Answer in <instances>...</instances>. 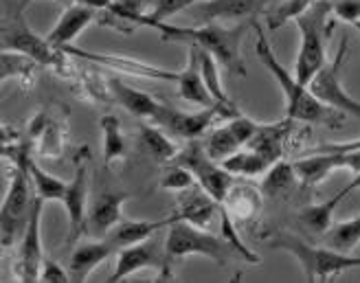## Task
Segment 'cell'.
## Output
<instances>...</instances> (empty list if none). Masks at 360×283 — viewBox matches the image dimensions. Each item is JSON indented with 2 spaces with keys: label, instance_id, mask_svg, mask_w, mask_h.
Masks as SVG:
<instances>
[{
  "label": "cell",
  "instance_id": "obj_1",
  "mask_svg": "<svg viewBox=\"0 0 360 283\" xmlns=\"http://www.w3.org/2000/svg\"><path fill=\"white\" fill-rule=\"evenodd\" d=\"M255 27V55L262 62V66L275 77L277 86L285 95V117L292 121H303V123H314V126H326V128H340L343 121V112H338L323 101H319L308 86H303L297 75H290L288 70L275 55L273 44H270L266 31L253 22Z\"/></svg>",
  "mask_w": 360,
  "mask_h": 283
},
{
  "label": "cell",
  "instance_id": "obj_2",
  "mask_svg": "<svg viewBox=\"0 0 360 283\" xmlns=\"http://www.w3.org/2000/svg\"><path fill=\"white\" fill-rule=\"evenodd\" d=\"M143 29H154L160 40L165 42H178L187 44L200 51H209L211 55L220 62V66L226 68L231 75H246L244 60L240 53V44L246 33L244 25L238 27H222V25H200V27H180L172 25L167 20H150L143 13L141 15Z\"/></svg>",
  "mask_w": 360,
  "mask_h": 283
},
{
  "label": "cell",
  "instance_id": "obj_3",
  "mask_svg": "<svg viewBox=\"0 0 360 283\" xmlns=\"http://www.w3.org/2000/svg\"><path fill=\"white\" fill-rule=\"evenodd\" d=\"M31 0H5L3 20H0V46L7 51H20L25 55L38 60L44 68L56 70L62 77H75V66L70 62V53L58 48L49 42V38L38 35L27 22V7Z\"/></svg>",
  "mask_w": 360,
  "mask_h": 283
},
{
  "label": "cell",
  "instance_id": "obj_4",
  "mask_svg": "<svg viewBox=\"0 0 360 283\" xmlns=\"http://www.w3.org/2000/svg\"><path fill=\"white\" fill-rule=\"evenodd\" d=\"M268 246L273 251H283L292 255L303 268L305 281H328L345 270L360 268V257L330 249V246H312L292 233H275L268 237Z\"/></svg>",
  "mask_w": 360,
  "mask_h": 283
},
{
  "label": "cell",
  "instance_id": "obj_5",
  "mask_svg": "<svg viewBox=\"0 0 360 283\" xmlns=\"http://www.w3.org/2000/svg\"><path fill=\"white\" fill-rule=\"evenodd\" d=\"M332 13H334L332 3H328V0H314L312 7L295 20L301 31V48L295 68H297V79L303 86H308L312 77L323 68V64L328 62L326 44L330 31L334 29Z\"/></svg>",
  "mask_w": 360,
  "mask_h": 283
},
{
  "label": "cell",
  "instance_id": "obj_6",
  "mask_svg": "<svg viewBox=\"0 0 360 283\" xmlns=\"http://www.w3.org/2000/svg\"><path fill=\"white\" fill-rule=\"evenodd\" d=\"M165 251L167 257L174 261L185 259L189 255H202L215 261L218 266H226L233 259H242L238 251L224 239L218 237L200 226H193L189 222H174L167 226V237H165Z\"/></svg>",
  "mask_w": 360,
  "mask_h": 283
},
{
  "label": "cell",
  "instance_id": "obj_7",
  "mask_svg": "<svg viewBox=\"0 0 360 283\" xmlns=\"http://www.w3.org/2000/svg\"><path fill=\"white\" fill-rule=\"evenodd\" d=\"M347 55H349V40H347V35H343L340 42H338L336 55L323 64V68L312 77L308 88L319 101L330 105V108L360 119V101L354 99L343 88V81H340Z\"/></svg>",
  "mask_w": 360,
  "mask_h": 283
},
{
  "label": "cell",
  "instance_id": "obj_8",
  "mask_svg": "<svg viewBox=\"0 0 360 283\" xmlns=\"http://www.w3.org/2000/svg\"><path fill=\"white\" fill-rule=\"evenodd\" d=\"M31 189L33 185L27 169L13 167L7 196L3 200V209H0V239H3L5 249H9L18 235L25 233L35 200V196L31 198Z\"/></svg>",
  "mask_w": 360,
  "mask_h": 283
},
{
  "label": "cell",
  "instance_id": "obj_9",
  "mask_svg": "<svg viewBox=\"0 0 360 283\" xmlns=\"http://www.w3.org/2000/svg\"><path fill=\"white\" fill-rule=\"evenodd\" d=\"M174 163L187 167L195 178V183L200 185L211 198H215L222 204L229 189L233 187V173L226 171L222 163L218 165V161H213L200 140L198 138L189 140L183 150H178V154L174 156Z\"/></svg>",
  "mask_w": 360,
  "mask_h": 283
},
{
  "label": "cell",
  "instance_id": "obj_10",
  "mask_svg": "<svg viewBox=\"0 0 360 283\" xmlns=\"http://www.w3.org/2000/svg\"><path fill=\"white\" fill-rule=\"evenodd\" d=\"M156 270L160 281L174 279V268H172V259L167 257L165 251V242L158 244L154 237L139 242L132 246H125V249H119L117 253V266L110 275V283L121 281L128 275H134L139 270Z\"/></svg>",
  "mask_w": 360,
  "mask_h": 283
},
{
  "label": "cell",
  "instance_id": "obj_11",
  "mask_svg": "<svg viewBox=\"0 0 360 283\" xmlns=\"http://www.w3.org/2000/svg\"><path fill=\"white\" fill-rule=\"evenodd\" d=\"M218 117L224 121L233 119V114L220 103L209 105V108H200L198 112H180V110H174L163 103V108L158 110V114L152 123L163 128L169 136L183 138V140H195L207 134L213 119H218Z\"/></svg>",
  "mask_w": 360,
  "mask_h": 283
},
{
  "label": "cell",
  "instance_id": "obj_12",
  "mask_svg": "<svg viewBox=\"0 0 360 283\" xmlns=\"http://www.w3.org/2000/svg\"><path fill=\"white\" fill-rule=\"evenodd\" d=\"M42 206L44 200L35 196L31 218L27 222L25 233L20 235V246H18V255L13 257V277L18 281H40V268H42Z\"/></svg>",
  "mask_w": 360,
  "mask_h": 283
},
{
  "label": "cell",
  "instance_id": "obj_13",
  "mask_svg": "<svg viewBox=\"0 0 360 283\" xmlns=\"http://www.w3.org/2000/svg\"><path fill=\"white\" fill-rule=\"evenodd\" d=\"M257 128H259V123H255L253 119H248L244 114H238V117L229 119L226 126L213 130L205 138L202 145L213 161L222 163L231 154H236L238 150L246 147L248 140L255 136Z\"/></svg>",
  "mask_w": 360,
  "mask_h": 283
},
{
  "label": "cell",
  "instance_id": "obj_14",
  "mask_svg": "<svg viewBox=\"0 0 360 283\" xmlns=\"http://www.w3.org/2000/svg\"><path fill=\"white\" fill-rule=\"evenodd\" d=\"M64 51L70 53V55L77 58V60H84V62H90V64H99V66H105V68H115V70H121V73H130L134 77H148V79H160V81H178V73H174V70L158 68V66L139 62V60H132V58L108 55V53H93V51L77 48L73 44L64 46Z\"/></svg>",
  "mask_w": 360,
  "mask_h": 283
},
{
  "label": "cell",
  "instance_id": "obj_15",
  "mask_svg": "<svg viewBox=\"0 0 360 283\" xmlns=\"http://www.w3.org/2000/svg\"><path fill=\"white\" fill-rule=\"evenodd\" d=\"M172 218L174 222H189L193 226L205 228L215 218H220V202L211 198L209 193L195 183L189 189L178 191Z\"/></svg>",
  "mask_w": 360,
  "mask_h": 283
},
{
  "label": "cell",
  "instance_id": "obj_16",
  "mask_svg": "<svg viewBox=\"0 0 360 283\" xmlns=\"http://www.w3.org/2000/svg\"><path fill=\"white\" fill-rule=\"evenodd\" d=\"M130 200V191H103L93 200L86 218V233L90 237H108L123 220V204Z\"/></svg>",
  "mask_w": 360,
  "mask_h": 283
},
{
  "label": "cell",
  "instance_id": "obj_17",
  "mask_svg": "<svg viewBox=\"0 0 360 283\" xmlns=\"http://www.w3.org/2000/svg\"><path fill=\"white\" fill-rule=\"evenodd\" d=\"M86 202H88V169L86 165H79L75 169L73 180L68 183L66 193H64V209H66V218H68V235L66 239L73 244L86 233Z\"/></svg>",
  "mask_w": 360,
  "mask_h": 283
},
{
  "label": "cell",
  "instance_id": "obj_18",
  "mask_svg": "<svg viewBox=\"0 0 360 283\" xmlns=\"http://www.w3.org/2000/svg\"><path fill=\"white\" fill-rule=\"evenodd\" d=\"M29 138L33 140L35 154L44 158H60L64 152V121L42 110L29 123Z\"/></svg>",
  "mask_w": 360,
  "mask_h": 283
},
{
  "label": "cell",
  "instance_id": "obj_19",
  "mask_svg": "<svg viewBox=\"0 0 360 283\" xmlns=\"http://www.w3.org/2000/svg\"><path fill=\"white\" fill-rule=\"evenodd\" d=\"M119 249L117 246L103 237L101 242H84V244H77L73 253L68 257V275H70V281H86L90 275H93L95 268H99L101 263L112 257Z\"/></svg>",
  "mask_w": 360,
  "mask_h": 283
},
{
  "label": "cell",
  "instance_id": "obj_20",
  "mask_svg": "<svg viewBox=\"0 0 360 283\" xmlns=\"http://www.w3.org/2000/svg\"><path fill=\"white\" fill-rule=\"evenodd\" d=\"M95 7L90 5H82V3H70L64 13L60 15V20L56 22V27L51 29V33L46 35L49 42L58 48H64L68 44H73L77 40V35L95 20L97 18Z\"/></svg>",
  "mask_w": 360,
  "mask_h": 283
},
{
  "label": "cell",
  "instance_id": "obj_21",
  "mask_svg": "<svg viewBox=\"0 0 360 283\" xmlns=\"http://www.w3.org/2000/svg\"><path fill=\"white\" fill-rule=\"evenodd\" d=\"M259 7L262 0H200L195 7V20L200 25H220L253 15Z\"/></svg>",
  "mask_w": 360,
  "mask_h": 283
},
{
  "label": "cell",
  "instance_id": "obj_22",
  "mask_svg": "<svg viewBox=\"0 0 360 283\" xmlns=\"http://www.w3.org/2000/svg\"><path fill=\"white\" fill-rule=\"evenodd\" d=\"M176 84H178V95H180V99L200 105V108H209V105H215L211 93L207 91V86H205V79H202L200 55H198V48L189 46L187 66L178 73V81Z\"/></svg>",
  "mask_w": 360,
  "mask_h": 283
},
{
  "label": "cell",
  "instance_id": "obj_23",
  "mask_svg": "<svg viewBox=\"0 0 360 283\" xmlns=\"http://www.w3.org/2000/svg\"><path fill=\"white\" fill-rule=\"evenodd\" d=\"M292 119H283L279 123H268V126H259L255 136L248 140L250 150H255L259 154H264L270 163H277L283 158L285 152V143H288V136L292 132Z\"/></svg>",
  "mask_w": 360,
  "mask_h": 283
},
{
  "label": "cell",
  "instance_id": "obj_24",
  "mask_svg": "<svg viewBox=\"0 0 360 283\" xmlns=\"http://www.w3.org/2000/svg\"><path fill=\"white\" fill-rule=\"evenodd\" d=\"M108 86H110V95L117 103H121L130 114H134L136 119H146V121H154L158 110L163 108V103L156 101L152 95L136 91V88L123 84L121 79L112 77L108 79Z\"/></svg>",
  "mask_w": 360,
  "mask_h": 283
},
{
  "label": "cell",
  "instance_id": "obj_25",
  "mask_svg": "<svg viewBox=\"0 0 360 283\" xmlns=\"http://www.w3.org/2000/svg\"><path fill=\"white\" fill-rule=\"evenodd\" d=\"M305 158H297L292 163L303 187H316L328 178L332 171L343 169V156L340 154H312L305 152Z\"/></svg>",
  "mask_w": 360,
  "mask_h": 283
},
{
  "label": "cell",
  "instance_id": "obj_26",
  "mask_svg": "<svg viewBox=\"0 0 360 283\" xmlns=\"http://www.w3.org/2000/svg\"><path fill=\"white\" fill-rule=\"evenodd\" d=\"M136 132H139V147L143 154L150 156L156 163L174 161V156L178 154V147L163 128L156 126V123H148L146 119H141L136 123Z\"/></svg>",
  "mask_w": 360,
  "mask_h": 283
},
{
  "label": "cell",
  "instance_id": "obj_27",
  "mask_svg": "<svg viewBox=\"0 0 360 283\" xmlns=\"http://www.w3.org/2000/svg\"><path fill=\"white\" fill-rule=\"evenodd\" d=\"M169 224H174L172 216L163 220H121L110 231L108 239H110L117 249H125V246H132V244L154 237L160 228H167Z\"/></svg>",
  "mask_w": 360,
  "mask_h": 283
},
{
  "label": "cell",
  "instance_id": "obj_28",
  "mask_svg": "<svg viewBox=\"0 0 360 283\" xmlns=\"http://www.w3.org/2000/svg\"><path fill=\"white\" fill-rule=\"evenodd\" d=\"M262 200H264V191L250 185H236L229 189L226 198L222 200V206L229 211V216L233 220L248 222L253 220L259 211H262Z\"/></svg>",
  "mask_w": 360,
  "mask_h": 283
},
{
  "label": "cell",
  "instance_id": "obj_29",
  "mask_svg": "<svg viewBox=\"0 0 360 283\" xmlns=\"http://www.w3.org/2000/svg\"><path fill=\"white\" fill-rule=\"evenodd\" d=\"M40 68H44L38 60H33L20 51H7L0 53V81L7 84L9 79H15L22 86H33L38 79Z\"/></svg>",
  "mask_w": 360,
  "mask_h": 283
},
{
  "label": "cell",
  "instance_id": "obj_30",
  "mask_svg": "<svg viewBox=\"0 0 360 283\" xmlns=\"http://www.w3.org/2000/svg\"><path fill=\"white\" fill-rule=\"evenodd\" d=\"M101 136H103V167L112 169L115 163H121L125 154H128V145H125V136L121 130V121L115 114H103L101 117Z\"/></svg>",
  "mask_w": 360,
  "mask_h": 283
},
{
  "label": "cell",
  "instance_id": "obj_31",
  "mask_svg": "<svg viewBox=\"0 0 360 283\" xmlns=\"http://www.w3.org/2000/svg\"><path fill=\"white\" fill-rule=\"evenodd\" d=\"M343 202L338 198V193L334 198H330V200H326V202H321V204H310V206H305V209H301L299 211V216H297V220H299V224L305 228L308 233H312V235H319V237H326L328 235V231L334 226L332 224V218H334V211H336V206Z\"/></svg>",
  "mask_w": 360,
  "mask_h": 283
},
{
  "label": "cell",
  "instance_id": "obj_32",
  "mask_svg": "<svg viewBox=\"0 0 360 283\" xmlns=\"http://www.w3.org/2000/svg\"><path fill=\"white\" fill-rule=\"evenodd\" d=\"M22 169H27L31 185H33V191H35V196H38V198H42L44 202H49V200L51 202H62L64 200L68 183H64L62 178H58V176H51L49 171H44L38 163H35L33 156L25 163Z\"/></svg>",
  "mask_w": 360,
  "mask_h": 283
},
{
  "label": "cell",
  "instance_id": "obj_33",
  "mask_svg": "<svg viewBox=\"0 0 360 283\" xmlns=\"http://www.w3.org/2000/svg\"><path fill=\"white\" fill-rule=\"evenodd\" d=\"M198 55H200V70H202L205 86H207V91L211 93L213 101H215V103H220V105H224V108H226L233 117H238V114H240L238 105L229 99V95L224 93V88H222V79H220V62L215 60L209 51H200V48H198Z\"/></svg>",
  "mask_w": 360,
  "mask_h": 283
},
{
  "label": "cell",
  "instance_id": "obj_34",
  "mask_svg": "<svg viewBox=\"0 0 360 283\" xmlns=\"http://www.w3.org/2000/svg\"><path fill=\"white\" fill-rule=\"evenodd\" d=\"M275 163H270L268 158L255 150L250 147H242L238 150L236 154H231L229 158H224L222 161V167L226 171H231L233 176H259V173H266L270 167H273Z\"/></svg>",
  "mask_w": 360,
  "mask_h": 283
},
{
  "label": "cell",
  "instance_id": "obj_35",
  "mask_svg": "<svg viewBox=\"0 0 360 283\" xmlns=\"http://www.w3.org/2000/svg\"><path fill=\"white\" fill-rule=\"evenodd\" d=\"M299 183V176L295 171V165L292 163H285L283 158L277 161L273 167L266 171V178L262 183V191L266 196H273V198H279V196H288Z\"/></svg>",
  "mask_w": 360,
  "mask_h": 283
},
{
  "label": "cell",
  "instance_id": "obj_36",
  "mask_svg": "<svg viewBox=\"0 0 360 283\" xmlns=\"http://www.w3.org/2000/svg\"><path fill=\"white\" fill-rule=\"evenodd\" d=\"M358 244H360V216L334 224L326 235V246L343 253H352Z\"/></svg>",
  "mask_w": 360,
  "mask_h": 283
},
{
  "label": "cell",
  "instance_id": "obj_37",
  "mask_svg": "<svg viewBox=\"0 0 360 283\" xmlns=\"http://www.w3.org/2000/svg\"><path fill=\"white\" fill-rule=\"evenodd\" d=\"M314 0H283L281 5H277L273 11L268 13V29L277 31L290 20H297L301 13H305L312 7Z\"/></svg>",
  "mask_w": 360,
  "mask_h": 283
},
{
  "label": "cell",
  "instance_id": "obj_38",
  "mask_svg": "<svg viewBox=\"0 0 360 283\" xmlns=\"http://www.w3.org/2000/svg\"><path fill=\"white\" fill-rule=\"evenodd\" d=\"M218 222H220V231H222V237L233 246V249L238 251V255L244 259V261H248V263H259V257L248 249V246L242 242V237H240V233H238V228H236V224H233V218L229 216V211L220 204V218H218Z\"/></svg>",
  "mask_w": 360,
  "mask_h": 283
},
{
  "label": "cell",
  "instance_id": "obj_39",
  "mask_svg": "<svg viewBox=\"0 0 360 283\" xmlns=\"http://www.w3.org/2000/svg\"><path fill=\"white\" fill-rule=\"evenodd\" d=\"M195 185V178L191 176V171L178 163H169L163 171V178H160L158 187L165 189V191H183Z\"/></svg>",
  "mask_w": 360,
  "mask_h": 283
},
{
  "label": "cell",
  "instance_id": "obj_40",
  "mask_svg": "<svg viewBox=\"0 0 360 283\" xmlns=\"http://www.w3.org/2000/svg\"><path fill=\"white\" fill-rule=\"evenodd\" d=\"M198 3L200 0H154L152 9H148L146 15L150 20H169L172 15H178L180 11H185Z\"/></svg>",
  "mask_w": 360,
  "mask_h": 283
},
{
  "label": "cell",
  "instance_id": "obj_41",
  "mask_svg": "<svg viewBox=\"0 0 360 283\" xmlns=\"http://www.w3.org/2000/svg\"><path fill=\"white\" fill-rule=\"evenodd\" d=\"M40 281L44 283H66L70 281L68 268H62L56 259H44L40 268Z\"/></svg>",
  "mask_w": 360,
  "mask_h": 283
},
{
  "label": "cell",
  "instance_id": "obj_42",
  "mask_svg": "<svg viewBox=\"0 0 360 283\" xmlns=\"http://www.w3.org/2000/svg\"><path fill=\"white\" fill-rule=\"evenodd\" d=\"M334 15L343 22H358L360 20V0H338L334 3Z\"/></svg>",
  "mask_w": 360,
  "mask_h": 283
},
{
  "label": "cell",
  "instance_id": "obj_43",
  "mask_svg": "<svg viewBox=\"0 0 360 283\" xmlns=\"http://www.w3.org/2000/svg\"><path fill=\"white\" fill-rule=\"evenodd\" d=\"M358 189H360V171H358V173H354V178H352L343 189L338 191V198H340V200H345L347 196H352V193H354V191H358Z\"/></svg>",
  "mask_w": 360,
  "mask_h": 283
},
{
  "label": "cell",
  "instance_id": "obj_44",
  "mask_svg": "<svg viewBox=\"0 0 360 283\" xmlns=\"http://www.w3.org/2000/svg\"><path fill=\"white\" fill-rule=\"evenodd\" d=\"M62 3H82V5H90V7H95V9H99V11H103V9H108L110 7V3L112 0H62Z\"/></svg>",
  "mask_w": 360,
  "mask_h": 283
},
{
  "label": "cell",
  "instance_id": "obj_45",
  "mask_svg": "<svg viewBox=\"0 0 360 283\" xmlns=\"http://www.w3.org/2000/svg\"><path fill=\"white\" fill-rule=\"evenodd\" d=\"M354 27H356V31L360 33V20H358V22H354Z\"/></svg>",
  "mask_w": 360,
  "mask_h": 283
}]
</instances>
